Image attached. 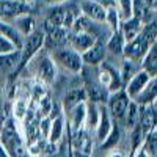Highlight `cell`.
Listing matches in <instances>:
<instances>
[{"label":"cell","instance_id":"6da1fadb","mask_svg":"<svg viewBox=\"0 0 157 157\" xmlns=\"http://www.w3.org/2000/svg\"><path fill=\"white\" fill-rule=\"evenodd\" d=\"M155 41H157V19H152L143 25V30L135 39L126 43L123 52L124 60H129L132 63H141L143 57L146 55V52Z\"/></svg>","mask_w":157,"mask_h":157},{"label":"cell","instance_id":"7a4b0ae2","mask_svg":"<svg viewBox=\"0 0 157 157\" xmlns=\"http://www.w3.org/2000/svg\"><path fill=\"white\" fill-rule=\"evenodd\" d=\"M0 146L10 157H22L24 154V137L19 134L16 121L6 118L3 127L0 129Z\"/></svg>","mask_w":157,"mask_h":157},{"label":"cell","instance_id":"3957f363","mask_svg":"<svg viewBox=\"0 0 157 157\" xmlns=\"http://www.w3.org/2000/svg\"><path fill=\"white\" fill-rule=\"evenodd\" d=\"M44 39H46V35L41 30H35L32 35L24 38V44H22V49H21V61H19L17 74L27 68V64L38 55V52L44 47Z\"/></svg>","mask_w":157,"mask_h":157},{"label":"cell","instance_id":"277c9868","mask_svg":"<svg viewBox=\"0 0 157 157\" xmlns=\"http://www.w3.org/2000/svg\"><path fill=\"white\" fill-rule=\"evenodd\" d=\"M50 58L54 60L55 64L61 66L63 69H66L72 74H78L83 71V61H82V55L71 47H63V49H57V50H50Z\"/></svg>","mask_w":157,"mask_h":157},{"label":"cell","instance_id":"5b68a950","mask_svg":"<svg viewBox=\"0 0 157 157\" xmlns=\"http://www.w3.org/2000/svg\"><path fill=\"white\" fill-rule=\"evenodd\" d=\"M130 102H132V99H130L127 96V93L124 91V88L121 90H118V91H113V93L109 94V99H107V110L109 113L112 115V118H124L129 105H130Z\"/></svg>","mask_w":157,"mask_h":157},{"label":"cell","instance_id":"8992f818","mask_svg":"<svg viewBox=\"0 0 157 157\" xmlns=\"http://www.w3.org/2000/svg\"><path fill=\"white\" fill-rule=\"evenodd\" d=\"M138 127L143 137L157 130V107L154 104L138 107Z\"/></svg>","mask_w":157,"mask_h":157},{"label":"cell","instance_id":"52a82bcc","mask_svg":"<svg viewBox=\"0 0 157 157\" xmlns=\"http://www.w3.org/2000/svg\"><path fill=\"white\" fill-rule=\"evenodd\" d=\"M32 5H27L21 0H0V21H13L17 16L29 14Z\"/></svg>","mask_w":157,"mask_h":157},{"label":"cell","instance_id":"ba28073f","mask_svg":"<svg viewBox=\"0 0 157 157\" xmlns=\"http://www.w3.org/2000/svg\"><path fill=\"white\" fill-rule=\"evenodd\" d=\"M80 13L82 16L86 17L91 22L96 24H105L107 21V8L102 3H99L98 0H83L80 2Z\"/></svg>","mask_w":157,"mask_h":157},{"label":"cell","instance_id":"9c48e42d","mask_svg":"<svg viewBox=\"0 0 157 157\" xmlns=\"http://www.w3.org/2000/svg\"><path fill=\"white\" fill-rule=\"evenodd\" d=\"M57 77V69H55V63L54 60L50 58L49 54L43 55L41 58L38 60V64H36V78L43 85H50L54 83Z\"/></svg>","mask_w":157,"mask_h":157},{"label":"cell","instance_id":"30bf717a","mask_svg":"<svg viewBox=\"0 0 157 157\" xmlns=\"http://www.w3.org/2000/svg\"><path fill=\"white\" fill-rule=\"evenodd\" d=\"M113 126H115V123H113L112 115L107 110V105L105 104H101L99 105V121H98V126H96V140L99 141V145H102V143L107 140Z\"/></svg>","mask_w":157,"mask_h":157},{"label":"cell","instance_id":"8fae6325","mask_svg":"<svg viewBox=\"0 0 157 157\" xmlns=\"http://www.w3.org/2000/svg\"><path fill=\"white\" fill-rule=\"evenodd\" d=\"M69 146L72 148V151L91 155V152H93V138H91V132H88L86 129H80V130H77V132L71 134Z\"/></svg>","mask_w":157,"mask_h":157},{"label":"cell","instance_id":"7c38bea8","mask_svg":"<svg viewBox=\"0 0 157 157\" xmlns=\"http://www.w3.org/2000/svg\"><path fill=\"white\" fill-rule=\"evenodd\" d=\"M44 35H46L44 46L49 50H57V49H63V47L69 46V30L63 29V27H58Z\"/></svg>","mask_w":157,"mask_h":157},{"label":"cell","instance_id":"4fadbf2b","mask_svg":"<svg viewBox=\"0 0 157 157\" xmlns=\"http://www.w3.org/2000/svg\"><path fill=\"white\" fill-rule=\"evenodd\" d=\"M105 54H107L105 43L96 41L86 52H83V54H82V61H83V64H88V66L98 68L99 64H102L104 58H105Z\"/></svg>","mask_w":157,"mask_h":157},{"label":"cell","instance_id":"5bb4252c","mask_svg":"<svg viewBox=\"0 0 157 157\" xmlns=\"http://www.w3.org/2000/svg\"><path fill=\"white\" fill-rule=\"evenodd\" d=\"M98 39L86 32H69V47L74 49L77 54H83Z\"/></svg>","mask_w":157,"mask_h":157},{"label":"cell","instance_id":"9a60e30c","mask_svg":"<svg viewBox=\"0 0 157 157\" xmlns=\"http://www.w3.org/2000/svg\"><path fill=\"white\" fill-rule=\"evenodd\" d=\"M149 75L143 71V69H140L138 72H135L132 77H130V80L124 85V91L127 93V96L130 98V99H135L138 94H140V91L146 86V83L149 82Z\"/></svg>","mask_w":157,"mask_h":157},{"label":"cell","instance_id":"2e32d148","mask_svg":"<svg viewBox=\"0 0 157 157\" xmlns=\"http://www.w3.org/2000/svg\"><path fill=\"white\" fill-rule=\"evenodd\" d=\"M143 24L137 16H132L130 19H126V21H121L120 22V30L121 32V35H123V38L126 39V43H129V41H132V39H135L138 35H140V32L143 30Z\"/></svg>","mask_w":157,"mask_h":157},{"label":"cell","instance_id":"e0dca14e","mask_svg":"<svg viewBox=\"0 0 157 157\" xmlns=\"http://www.w3.org/2000/svg\"><path fill=\"white\" fill-rule=\"evenodd\" d=\"M155 101H157V78L151 77L149 82L146 83V86L140 91V94L132 102H135L138 107H143V105L155 104Z\"/></svg>","mask_w":157,"mask_h":157},{"label":"cell","instance_id":"ac0fdd59","mask_svg":"<svg viewBox=\"0 0 157 157\" xmlns=\"http://www.w3.org/2000/svg\"><path fill=\"white\" fill-rule=\"evenodd\" d=\"M82 102H86V94H85L83 86L82 88H72L66 93V96H64L61 110H63V113H68L69 110H72L74 107H77L78 104H82Z\"/></svg>","mask_w":157,"mask_h":157},{"label":"cell","instance_id":"d6986e66","mask_svg":"<svg viewBox=\"0 0 157 157\" xmlns=\"http://www.w3.org/2000/svg\"><path fill=\"white\" fill-rule=\"evenodd\" d=\"M140 69H143L149 77L157 78V41L149 47L146 55L143 57V60L140 63Z\"/></svg>","mask_w":157,"mask_h":157},{"label":"cell","instance_id":"ffe728a7","mask_svg":"<svg viewBox=\"0 0 157 157\" xmlns=\"http://www.w3.org/2000/svg\"><path fill=\"white\" fill-rule=\"evenodd\" d=\"M19 61H21V50H14L6 55H0V69L8 72L11 77H14L17 75Z\"/></svg>","mask_w":157,"mask_h":157},{"label":"cell","instance_id":"44dd1931","mask_svg":"<svg viewBox=\"0 0 157 157\" xmlns=\"http://www.w3.org/2000/svg\"><path fill=\"white\" fill-rule=\"evenodd\" d=\"M0 35H3L8 41H11L17 50L22 49L24 36L17 32V29H16L13 24H10V22H6V21H0Z\"/></svg>","mask_w":157,"mask_h":157},{"label":"cell","instance_id":"7402d4cb","mask_svg":"<svg viewBox=\"0 0 157 157\" xmlns=\"http://www.w3.org/2000/svg\"><path fill=\"white\" fill-rule=\"evenodd\" d=\"M63 132H64V115H58L57 118H54L50 123V132H49V143L52 146H57L60 140L63 138Z\"/></svg>","mask_w":157,"mask_h":157},{"label":"cell","instance_id":"603a6c76","mask_svg":"<svg viewBox=\"0 0 157 157\" xmlns=\"http://www.w3.org/2000/svg\"><path fill=\"white\" fill-rule=\"evenodd\" d=\"M13 25L17 29V32L25 38V36H29L32 35L36 29H35V17L30 14H22V16H17L13 19Z\"/></svg>","mask_w":157,"mask_h":157},{"label":"cell","instance_id":"cb8c5ba5","mask_svg":"<svg viewBox=\"0 0 157 157\" xmlns=\"http://www.w3.org/2000/svg\"><path fill=\"white\" fill-rule=\"evenodd\" d=\"M124 46H126V39L123 38V35H121L120 30L112 32V35L109 36L107 43H105V49L109 52H112L113 55H123Z\"/></svg>","mask_w":157,"mask_h":157},{"label":"cell","instance_id":"d4e9b609","mask_svg":"<svg viewBox=\"0 0 157 157\" xmlns=\"http://www.w3.org/2000/svg\"><path fill=\"white\" fill-rule=\"evenodd\" d=\"M99 121V105L86 101V116H85V129L88 132L94 130Z\"/></svg>","mask_w":157,"mask_h":157},{"label":"cell","instance_id":"484cf974","mask_svg":"<svg viewBox=\"0 0 157 157\" xmlns=\"http://www.w3.org/2000/svg\"><path fill=\"white\" fill-rule=\"evenodd\" d=\"M113 6L118 11L120 21H126L134 16V0H113Z\"/></svg>","mask_w":157,"mask_h":157},{"label":"cell","instance_id":"4316f807","mask_svg":"<svg viewBox=\"0 0 157 157\" xmlns=\"http://www.w3.org/2000/svg\"><path fill=\"white\" fill-rule=\"evenodd\" d=\"M29 113V102L27 99H16V102L13 104V116H14V121H22Z\"/></svg>","mask_w":157,"mask_h":157},{"label":"cell","instance_id":"83f0119b","mask_svg":"<svg viewBox=\"0 0 157 157\" xmlns=\"http://www.w3.org/2000/svg\"><path fill=\"white\" fill-rule=\"evenodd\" d=\"M143 151H145L149 157H157V132H152L145 137L141 145Z\"/></svg>","mask_w":157,"mask_h":157},{"label":"cell","instance_id":"f1b7e54d","mask_svg":"<svg viewBox=\"0 0 157 157\" xmlns=\"http://www.w3.org/2000/svg\"><path fill=\"white\" fill-rule=\"evenodd\" d=\"M14 50H17L14 47V44H13L11 41H8L3 35H0V55L11 54V52H14Z\"/></svg>","mask_w":157,"mask_h":157},{"label":"cell","instance_id":"f546056e","mask_svg":"<svg viewBox=\"0 0 157 157\" xmlns=\"http://www.w3.org/2000/svg\"><path fill=\"white\" fill-rule=\"evenodd\" d=\"M43 2L47 3V5H52V6H57V5H60L63 2H68V0H43Z\"/></svg>","mask_w":157,"mask_h":157},{"label":"cell","instance_id":"4dcf8cb0","mask_svg":"<svg viewBox=\"0 0 157 157\" xmlns=\"http://www.w3.org/2000/svg\"><path fill=\"white\" fill-rule=\"evenodd\" d=\"M5 121H6V115L3 113V110L0 109V129L3 127V124H5Z\"/></svg>","mask_w":157,"mask_h":157},{"label":"cell","instance_id":"1f68e13d","mask_svg":"<svg viewBox=\"0 0 157 157\" xmlns=\"http://www.w3.org/2000/svg\"><path fill=\"white\" fill-rule=\"evenodd\" d=\"M132 157H149V155H148L145 151H143V148H140V149H138V151L132 155Z\"/></svg>","mask_w":157,"mask_h":157},{"label":"cell","instance_id":"d6a6232c","mask_svg":"<svg viewBox=\"0 0 157 157\" xmlns=\"http://www.w3.org/2000/svg\"><path fill=\"white\" fill-rule=\"evenodd\" d=\"M72 149V148H71ZM72 157H91L88 154H83V152H77V151H72Z\"/></svg>","mask_w":157,"mask_h":157},{"label":"cell","instance_id":"836d02e7","mask_svg":"<svg viewBox=\"0 0 157 157\" xmlns=\"http://www.w3.org/2000/svg\"><path fill=\"white\" fill-rule=\"evenodd\" d=\"M22 2H24V3H27V5H32L35 0H22Z\"/></svg>","mask_w":157,"mask_h":157},{"label":"cell","instance_id":"e575fe53","mask_svg":"<svg viewBox=\"0 0 157 157\" xmlns=\"http://www.w3.org/2000/svg\"><path fill=\"white\" fill-rule=\"evenodd\" d=\"M154 105H155V107H157V101H155V104H154Z\"/></svg>","mask_w":157,"mask_h":157}]
</instances>
